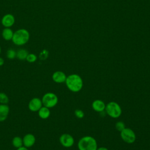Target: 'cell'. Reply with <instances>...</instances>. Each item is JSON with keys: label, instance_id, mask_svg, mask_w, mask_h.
<instances>
[{"label": "cell", "instance_id": "6da1fadb", "mask_svg": "<svg viewBox=\"0 0 150 150\" xmlns=\"http://www.w3.org/2000/svg\"><path fill=\"white\" fill-rule=\"evenodd\" d=\"M65 83L67 88L73 93L80 91L83 86L82 78L77 74H71L67 76Z\"/></svg>", "mask_w": 150, "mask_h": 150}, {"label": "cell", "instance_id": "7a4b0ae2", "mask_svg": "<svg viewBox=\"0 0 150 150\" xmlns=\"http://www.w3.org/2000/svg\"><path fill=\"white\" fill-rule=\"evenodd\" d=\"M30 38V34L26 29H18L13 33L12 39V42L17 46H22L27 43Z\"/></svg>", "mask_w": 150, "mask_h": 150}, {"label": "cell", "instance_id": "3957f363", "mask_svg": "<svg viewBox=\"0 0 150 150\" xmlns=\"http://www.w3.org/2000/svg\"><path fill=\"white\" fill-rule=\"evenodd\" d=\"M77 147L79 150H96L98 146L96 139L94 137L84 136L79 139Z\"/></svg>", "mask_w": 150, "mask_h": 150}, {"label": "cell", "instance_id": "277c9868", "mask_svg": "<svg viewBox=\"0 0 150 150\" xmlns=\"http://www.w3.org/2000/svg\"><path fill=\"white\" fill-rule=\"evenodd\" d=\"M106 114L112 118H119L122 114V109L120 105L115 101H110L105 105Z\"/></svg>", "mask_w": 150, "mask_h": 150}, {"label": "cell", "instance_id": "5b68a950", "mask_svg": "<svg viewBox=\"0 0 150 150\" xmlns=\"http://www.w3.org/2000/svg\"><path fill=\"white\" fill-rule=\"evenodd\" d=\"M42 102L43 106L49 108L55 107L58 103V97L53 93L49 92L45 93L42 98Z\"/></svg>", "mask_w": 150, "mask_h": 150}, {"label": "cell", "instance_id": "8992f818", "mask_svg": "<svg viewBox=\"0 0 150 150\" xmlns=\"http://www.w3.org/2000/svg\"><path fill=\"white\" fill-rule=\"evenodd\" d=\"M121 139L127 144H132L136 140V135L134 131L129 128L125 127L120 132Z\"/></svg>", "mask_w": 150, "mask_h": 150}, {"label": "cell", "instance_id": "52a82bcc", "mask_svg": "<svg viewBox=\"0 0 150 150\" xmlns=\"http://www.w3.org/2000/svg\"><path fill=\"white\" fill-rule=\"evenodd\" d=\"M60 144L65 148H70L74 144V139L72 135L69 134H63L59 138Z\"/></svg>", "mask_w": 150, "mask_h": 150}, {"label": "cell", "instance_id": "ba28073f", "mask_svg": "<svg viewBox=\"0 0 150 150\" xmlns=\"http://www.w3.org/2000/svg\"><path fill=\"white\" fill-rule=\"evenodd\" d=\"M43 106L42 100L38 97L31 99L28 103V108L32 112H37Z\"/></svg>", "mask_w": 150, "mask_h": 150}, {"label": "cell", "instance_id": "9c48e42d", "mask_svg": "<svg viewBox=\"0 0 150 150\" xmlns=\"http://www.w3.org/2000/svg\"><path fill=\"white\" fill-rule=\"evenodd\" d=\"M15 22V17L11 13L5 14L1 19V23L5 28H11L14 25Z\"/></svg>", "mask_w": 150, "mask_h": 150}, {"label": "cell", "instance_id": "30bf717a", "mask_svg": "<svg viewBox=\"0 0 150 150\" xmlns=\"http://www.w3.org/2000/svg\"><path fill=\"white\" fill-rule=\"evenodd\" d=\"M52 78L54 82L60 84L65 83L67 76L62 71H56L53 73Z\"/></svg>", "mask_w": 150, "mask_h": 150}, {"label": "cell", "instance_id": "8fae6325", "mask_svg": "<svg viewBox=\"0 0 150 150\" xmlns=\"http://www.w3.org/2000/svg\"><path fill=\"white\" fill-rule=\"evenodd\" d=\"M23 140V146L26 148H30L32 146L35 142H36V138L34 135L32 134L29 133L26 134L23 138H22Z\"/></svg>", "mask_w": 150, "mask_h": 150}, {"label": "cell", "instance_id": "7c38bea8", "mask_svg": "<svg viewBox=\"0 0 150 150\" xmlns=\"http://www.w3.org/2000/svg\"><path fill=\"white\" fill-rule=\"evenodd\" d=\"M105 103L99 99L95 100L93 101L91 104L92 108L96 112H102L105 111Z\"/></svg>", "mask_w": 150, "mask_h": 150}, {"label": "cell", "instance_id": "4fadbf2b", "mask_svg": "<svg viewBox=\"0 0 150 150\" xmlns=\"http://www.w3.org/2000/svg\"><path fill=\"white\" fill-rule=\"evenodd\" d=\"M9 113V107L7 104H0V122L5 121Z\"/></svg>", "mask_w": 150, "mask_h": 150}, {"label": "cell", "instance_id": "5bb4252c", "mask_svg": "<svg viewBox=\"0 0 150 150\" xmlns=\"http://www.w3.org/2000/svg\"><path fill=\"white\" fill-rule=\"evenodd\" d=\"M38 112L39 117L43 120L48 118L50 115V111L49 108L43 105L39 109Z\"/></svg>", "mask_w": 150, "mask_h": 150}, {"label": "cell", "instance_id": "9a60e30c", "mask_svg": "<svg viewBox=\"0 0 150 150\" xmlns=\"http://www.w3.org/2000/svg\"><path fill=\"white\" fill-rule=\"evenodd\" d=\"M13 33L10 28H5L2 31V36L4 40H10L12 39Z\"/></svg>", "mask_w": 150, "mask_h": 150}, {"label": "cell", "instance_id": "2e32d148", "mask_svg": "<svg viewBox=\"0 0 150 150\" xmlns=\"http://www.w3.org/2000/svg\"><path fill=\"white\" fill-rule=\"evenodd\" d=\"M28 54L29 53L28 50L25 49H21L16 52V57L21 60H26Z\"/></svg>", "mask_w": 150, "mask_h": 150}, {"label": "cell", "instance_id": "e0dca14e", "mask_svg": "<svg viewBox=\"0 0 150 150\" xmlns=\"http://www.w3.org/2000/svg\"><path fill=\"white\" fill-rule=\"evenodd\" d=\"M12 144L14 147H15L16 148L22 146H23L22 138L18 136H16V137H13L12 140Z\"/></svg>", "mask_w": 150, "mask_h": 150}, {"label": "cell", "instance_id": "ac0fdd59", "mask_svg": "<svg viewBox=\"0 0 150 150\" xmlns=\"http://www.w3.org/2000/svg\"><path fill=\"white\" fill-rule=\"evenodd\" d=\"M9 97L4 93L0 92V104H7L9 103Z\"/></svg>", "mask_w": 150, "mask_h": 150}, {"label": "cell", "instance_id": "d6986e66", "mask_svg": "<svg viewBox=\"0 0 150 150\" xmlns=\"http://www.w3.org/2000/svg\"><path fill=\"white\" fill-rule=\"evenodd\" d=\"M6 57L11 60L15 59L16 57V52L12 49H8L6 52Z\"/></svg>", "mask_w": 150, "mask_h": 150}, {"label": "cell", "instance_id": "ffe728a7", "mask_svg": "<svg viewBox=\"0 0 150 150\" xmlns=\"http://www.w3.org/2000/svg\"><path fill=\"white\" fill-rule=\"evenodd\" d=\"M37 60V56L33 53H29L26 57V60L29 63H34Z\"/></svg>", "mask_w": 150, "mask_h": 150}, {"label": "cell", "instance_id": "44dd1931", "mask_svg": "<svg viewBox=\"0 0 150 150\" xmlns=\"http://www.w3.org/2000/svg\"><path fill=\"white\" fill-rule=\"evenodd\" d=\"M115 128L117 131L121 132V131H122L125 128V124L124 122L122 121H118L116 122L115 125Z\"/></svg>", "mask_w": 150, "mask_h": 150}, {"label": "cell", "instance_id": "7402d4cb", "mask_svg": "<svg viewBox=\"0 0 150 150\" xmlns=\"http://www.w3.org/2000/svg\"><path fill=\"white\" fill-rule=\"evenodd\" d=\"M48 55H49L48 51L46 49H44L42 51H41L39 56V58H40V60H46L47 58Z\"/></svg>", "mask_w": 150, "mask_h": 150}, {"label": "cell", "instance_id": "603a6c76", "mask_svg": "<svg viewBox=\"0 0 150 150\" xmlns=\"http://www.w3.org/2000/svg\"><path fill=\"white\" fill-rule=\"evenodd\" d=\"M75 116L79 119H81L84 117V112L80 109H76L74 111Z\"/></svg>", "mask_w": 150, "mask_h": 150}, {"label": "cell", "instance_id": "cb8c5ba5", "mask_svg": "<svg viewBox=\"0 0 150 150\" xmlns=\"http://www.w3.org/2000/svg\"><path fill=\"white\" fill-rule=\"evenodd\" d=\"M16 150H29L28 148L24 146H22L21 147H19L18 148H16Z\"/></svg>", "mask_w": 150, "mask_h": 150}, {"label": "cell", "instance_id": "d4e9b609", "mask_svg": "<svg viewBox=\"0 0 150 150\" xmlns=\"http://www.w3.org/2000/svg\"><path fill=\"white\" fill-rule=\"evenodd\" d=\"M96 150H108V149L104 146H101V147H97Z\"/></svg>", "mask_w": 150, "mask_h": 150}, {"label": "cell", "instance_id": "484cf974", "mask_svg": "<svg viewBox=\"0 0 150 150\" xmlns=\"http://www.w3.org/2000/svg\"><path fill=\"white\" fill-rule=\"evenodd\" d=\"M4 64V60L2 57H0V66H2Z\"/></svg>", "mask_w": 150, "mask_h": 150}, {"label": "cell", "instance_id": "4316f807", "mask_svg": "<svg viewBox=\"0 0 150 150\" xmlns=\"http://www.w3.org/2000/svg\"><path fill=\"white\" fill-rule=\"evenodd\" d=\"M1 47L0 46V54H1Z\"/></svg>", "mask_w": 150, "mask_h": 150}]
</instances>
